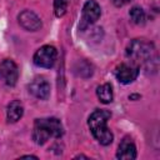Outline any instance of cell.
I'll list each match as a JSON object with an SVG mask.
<instances>
[{"instance_id": "1", "label": "cell", "mask_w": 160, "mask_h": 160, "mask_svg": "<svg viewBox=\"0 0 160 160\" xmlns=\"http://www.w3.org/2000/svg\"><path fill=\"white\" fill-rule=\"evenodd\" d=\"M64 134L62 124L56 118L36 119L32 129V140L38 145L45 144L50 138H60Z\"/></svg>"}, {"instance_id": "2", "label": "cell", "mask_w": 160, "mask_h": 160, "mask_svg": "<svg viewBox=\"0 0 160 160\" xmlns=\"http://www.w3.org/2000/svg\"><path fill=\"white\" fill-rule=\"evenodd\" d=\"M111 114L108 110H95L88 120V125L90 128L91 134L101 145H110L114 140L112 132L106 126L108 120L110 119Z\"/></svg>"}, {"instance_id": "3", "label": "cell", "mask_w": 160, "mask_h": 160, "mask_svg": "<svg viewBox=\"0 0 160 160\" xmlns=\"http://www.w3.org/2000/svg\"><path fill=\"white\" fill-rule=\"evenodd\" d=\"M152 52H154L152 45L139 39L132 40L126 48V56L138 65L149 62L152 58Z\"/></svg>"}, {"instance_id": "4", "label": "cell", "mask_w": 160, "mask_h": 160, "mask_svg": "<svg viewBox=\"0 0 160 160\" xmlns=\"http://www.w3.org/2000/svg\"><path fill=\"white\" fill-rule=\"evenodd\" d=\"M58 58V51L54 46L51 45H44L40 49L36 50V52L34 54V64L39 68H45V69H50L54 66L55 61Z\"/></svg>"}, {"instance_id": "5", "label": "cell", "mask_w": 160, "mask_h": 160, "mask_svg": "<svg viewBox=\"0 0 160 160\" xmlns=\"http://www.w3.org/2000/svg\"><path fill=\"white\" fill-rule=\"evenodd\" d=\"M140 71V66L132 61L130 62H121L120 65H118L114 70V75L118 79L119 82L121 84H130L132 82Z\"/></svg>"}, {"instance_id": "6", "label": "cell", "mask_w": 160, "mask_h": 160, "mask_svg": "<svg viewBox=\"0 0 160 160\" xmlns=\"http://www.w3.org/2000/svg\"><path fill=\"white\" fill-rule=\"evenodd\" d=\"M101 15L100 5L95 0H88L82 6V14L80 20V29L84 30L86 26L96 22Z\"/></svg>"}, {"instance_id": "7", "label": "cell", "mask_w": 160, "mask_h": 160, "mask_svg": "<svg viewBox=\"0 0 160 160\" xmlns=\"http://www.w3.org/2000/svg\"><path fill=\"white\" fill-rule=\"evenodd\" d=\"M19 79V68L10 60L5 59L0 62V81L8 86H14Z\"/></svg>"}, {"instance_id": "8", "label": "cell", "mask_w": 160, "mask_h": 160, "mask_svg": "<svg viewBox=\"0 0 160 160\" xmlns=\"http://www.w3.org/2000/svg\"><path fill=\"white\" fill-rule=\"evenodd\" d=\"M29 92L40 100H46L50 96V84L44 78H36L29 84Z\"/></svg>"}, {"instance_id": "9", "label": "cell", "mask_w": 160, "mask_h": 160, "mask_svg": "<svg viewBox=\"0 0 160 160\" xmlns=\"http://www.w3.org/2000/svg\"><path fill=\"white\" fill-rule=\"evenodd\" d=\"M18 20H19V24L25 29V30H29V31H36L38 29L41 28V20L40 18L30 11V10H24L19 14L18 16Z\"/></svg>"}, {"instance_id": "10", "label": "cell", "mask_w": 160, "mask_h": 160, "mask_svg": "<svg viewBox=\"0 0 160 160\" xmlns=\"http://www.w3.org/2000/svg\"><path fill=\"white\" fill-rule=\"evenodd\" d=\"M116 158L122 160H132L136 158V148L130 138H124L119 144Z\"/></svg>"}, {"instance_id": "11", "label": "cell", "mask_w": 160, "mask_h": 160, "mask_svg": "<svg viewBox=\"0 0 160 160\" xmlns=\"http://www.w3.org/2000/svg\"><path fill=\"white\" fill-rule=\"evenodd\" d=\"M22 114H24V106L19 100H14L8 105L6 116L10 122H16L18 120H20Z\"/></svg>"}, {"instance_id": "12", "label": "cell", "mask_w": 160, "mask_h": 160, "mask_svg": "<svg viewBox=\"0 0 160 160\" xmlns=\"http://www.w3.org/2000/svg\"><path fill=\"white\" fill-rule=\"evenodd\" d=\"M96 95H98V99L102 102V104H110L112 101V88L110 84H102L100 86H98L96 89Z\"/></svg>"}, {"instance_id": "13", "label": "cell", "mask_w": 160, "mask_h": 160, "mask_svg": "<svg viewBox=\"0 0 160 160\" xmlns=\"http://www.w3.org/2000/svg\"><path fill=\"white\" fill-rule=\"evenodd\" d=\"M129 16L131 21L136 25H142L145 22V11L140 6H132L129 11Z\"/></svg>"}, {"instance_id": "14", "label": "cell", "mask_w": 160, "mask_h": 160, "mask_svg": "<svg viewBox=\"0 0 160 160\" xmlns=\"http://www.w3.org/2000/svg\"><path fill=\"white\" fill-rule=\"evenodd\" d=\"M68 9V2L66 0H54V12L58 18H61L65 15Z\"/></svg>"}, {"instance_id": "15", "label": "cell", "mask_w": 160, "mask_h": 160, "mask_svg": "<svg viewBox=\"0 0 160 160\" xmlns=\"http://www.w3.org/2000/svg\"><path fill=\"white\" fill-rule=\"evenodd\" d=\"M130 0H112V2L116 5V6H122V5H125L126 2H129Z\"/></svg>"}]
</instances>
